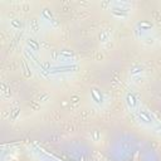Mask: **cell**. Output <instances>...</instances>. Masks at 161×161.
Listing matches in <instances>:
<instances>
[{
	"instance_id": "1",
	"label": "cell",
	"mask_w": 161,
	"mask_h": 161,
	"mask_svg": "<svg viewBox=\"0 0 161 161\" xmlns=\"http://www.w3.org/2000/svg\"><path fill=\"white\" fill-rule=\"evenodd\" d=\"M91 92H92V96H93V98H94V101L99 103V102L102 101V96H101V93H99L97 90H92Z\"/></svg>"
},
{
	"instance_id": "2",
	"label": "cell",
	"mask_w": 161,
	"mask_h": 161,
	"mask_svg": "<svg viewBox=\"0 0 161 161\" xmlns=\"http://www.w3.org/2000/svg\"><path fill=\"white\" fill-rule=\"evenodd\" d=\"M127 103L131 106V107H133V106L136 105V101H135V97H133L132 94H128L127 96Z\"/></svg>"
},
{
	"instance_id": "3",
	"label": "cell",
	"mask_w": 161,
	"mask_h": 161,
	"mask_svg": "<svg viewBox=\"0 0 161 161\" xmlns=\"http://www.w3.org/2000/svg\"><path fill=\"white\" fill-rule=\"evenodd\" d=\"M139 116H140V118H142V120H144V121H145V122H151V120H150V117L147 116L146 113L141 112L140 115H139Z\"/></svg>"
},
{
	"instance_id": "4",
	"label": "cell",
	"mask_w": 161,
	"mask_h": 161,
	"mask_svg": "<svg viewBox=\"0 0 161 161\" xmlns=\"http://www.w3.org/2000/svg\"><path fill=\"white\" fill-rule=\"evenodd\" d=\"M140 27H142V28H151V24H148V23H141Z\"/></svg>"
},
{
	"instance_id": "5",
	"label": "cell",
	"mask_w": 161,
	"mask_h": 161,
	"mask_svg": "<svg viewBox=\"0 0 161 161\" xmlns=\"http://www.w3.org/2000/svg\"><path fill=\"white\" fill-rule=\"evenodd\" d=\"M113 15H116V16H121V18L125 16V14H122V13H117V11H113Z\"/></svg>"
},
{
	"instance_id": "6",
	"label": "cell",
	"mask_w": 161,
	"mask_h": 161,
	"mask_svg": "<svg viewBox=\"0 0 161 161\" xmlns=\"http://www.w3.org/2000/svg\"><path fill=\"white\" fill-rule=\"evenodd\" d=\"M29 44H32V45H33V47H35V48L38 47V44H37V43H34L33 40H30V42H29Z\"/></svg>"
}]
</instances>
